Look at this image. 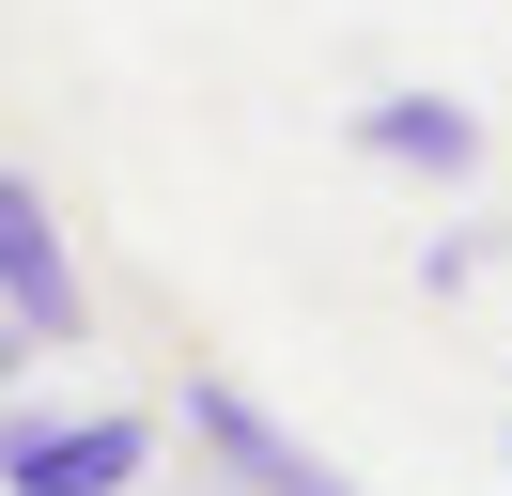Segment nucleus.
I'll return each mask as SVG.
<instances>
[{
  "label": "nucleus",
  "mask_w": 512,
  "mask_h": 496,
  "mask_svg": "<svg viewBox=\"0 0 512 496\" xmlns=\"http://www.w3.org/2000/svg\"><path fill=\"white\" fill-rule=\"evenodd\" d=\"M187 434H202V450H218V465H233L249 496H357L342 465L311 450V434H280V419H264L249 388H218V372H187Z\"/></svg>",
  "instance_id": "nucleus-3"
},
{
  "label": "nucleus",
  "mask_w": 512,
  "mask_h": 496,
  "mask_svg": "<svg viewBox=\"0 0 512 496\" xmlns=\"http://www.w3.org/2000/svg\"><path fill=\"white\" fill-rule=\"evenodd\" d=\"M140 481H156V419H140V403L0 419V496H140Z\"/></svg>",
  "instance_id": "nucleus-1"
},
{
  "label": "nucleus",
  "mask_w": 512,
  "mask_h": 496,
  "mask_svg": "<svg viewBox=\"0 0 512 496\" xmlns=\"http://www.w3.org/2000/svg\"><path fill=\"white\" fill-rule=\"evenodd\" d=\"M342 140L373 155V171H404V186H481V109L466 93H373Z\"/></svg>",
  "instance_id": "nucleus-4"
},
{
  "label": "nucleus",
  "mask_w": 512,
  "mask_h": 496,
  "mask_svg": "<svg viewBox=\"0 0 512 496\" xmlns=\"http://www.w3.org/2000/svg\"><path fill=\"white\" fill-rule=\"evenodd\" d=\"M16 357H32V326H16V310H0V388H16Z\"/></svg>",
  "instance_id": "nucleus-5"
},
{
  "label": "nucleus",
  "mask_w": 512,
  "mask_h": 496,
  "mask_svg": "<svg viewBox=\"0 0 512 496\" xmlns=\"http://www.w3.org/2000/svg\"><path fill=\"white\" fill-rule=\"evenodd\" d=\"M0 310L32 341H63V357H78V326H94V279L63 264V217H47L32 171H0Z\"/></svg>",
  "instance_id": "nucleus-2"
}]
</instances>
